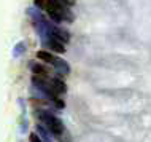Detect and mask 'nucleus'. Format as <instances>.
Segmentation results:
<instances>
[{"label":"nucleus","instance_id":"obj_6","mask_svg":"<svg viewBox=\"0 0 151 142\" xmlns=\"http://www.w3.org/2000/svg\"><path fill=\"white\" fill-rule=\"evenodd\" d=\"M48 46L51 48V51H56V53H64L65 51L64 43H60V42H58V40H54V38H50Z\"/></svg>","mask_w":151,"mask_h":142},{"label":"nucleus","instance_id":"obj_3","mask_svg":"<svg viewBox=\"0 0 151 142\" xmlns=\"http://www.w3.org/2000/svg\"><path fill=\"white\" fill-rule=\"evenodd\" d=\"M37 58L40 61H43V62H48V64H54V61H56V56H52L50 51H45V50L37 53Z\"/></svg>","mask_w":151,"mask_h":142},{"label":"nucleus","instance_id":"obj_2","mask_svg":"<svg viewBox=\"0 0 151 142\" xmlns=\"http://www.w3.org/2000/svg\"><path fill=\"white\" fill-rule=\"evenodd\" d=\"M50 85H51V90H52V93H54L56 96H58V94H64V93L67 91V86H65V83L60 78L50 80Z\"/></svg>","mask_w":151,"mask_h":142},{"label":"nucleus","instance_id":"obj_7","mask_svg":"<svg viewBox=\"0 0 151 142\" xmlns=\"http://www.w3.org/2000/svg\"><path fill=\"white\" fill-rule=\"evenodd\" d=\"M56 139H58L59 142H70V141H72V136L68 134V131L65 129V131L62 133V134H59L58 137H56Z\"/></svg>","mask_w":151,"mask_h":142},{"label":"nucleus","instance_id":"obj_1","mask_svg":"<svg viewBox=\"0 0 151 142\" xmlns=\"http://www.w3.org/2000/svg\"><path fill=\"white\" fill-rule=\"evenodd\" d=\"M38 115H40V120L45 123V128H46L54 137H58L59 134H62L65 131L64 123L56 115H52L50 112H38Z\"/></svg>","mask_w":151,"mask_h":142},{"label":"nucleus","instance_id":"obj_5","mask_svg":"<svg viewBox=\"0 0 151 142\" xmlns=\"http://www.w3.org/2000/svg\"><path fill=\"white\" fill-rule=\"evenodd\" d=\"M56 69H58V72L59 74H64V75H67L68 72H70V69H68V66H67V62L65 61H62V59H58L56 58V61H54V64H52Z\"/></svg>","mask_w":151,"mask_h":142},{"label":"nucleus","instance_id":"obj_4","mask_svg":"<svg viewBox=\"0 0 151 142\" xmlns=\"http://www.w3.org/2000/svg\"><path fill=\"white\" fill-rule=\"evenodd\" d=\"M32 72L35 74V77L48 78V69L45 66H42V64H34V66H32Z\"/></svg>","mask_w":151,"mask_h":142}]
</instances>
